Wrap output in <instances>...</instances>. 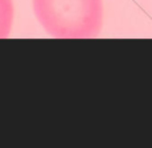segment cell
<instances>
[{"label":"cell","instance_id":"1","mask_svg":"<svg viewBox=\"0 0 152 148\" xmlns=\"http://www.w3.org/2000/svg\"><path fill=\"white\" fill-rule=\"evenodd\" d=\"M32 9L52 37L88 39L102 31V0H32Z\"/></svg>","mask_w":152,"mask_h":148},{"label":"cell","instance_id":"2","mask_svg":"<svg viewBox=\"0 0 152 148\" xmlns=\"http://www.w3.org/2000/svg\"><path fill=\"white\" fill-rule=\"evenodd\" d=\"M15 17V7L12 0H0V39L11 35Z\"/></svg>","mask_w":152,"mask_h":148}]
</instances>
